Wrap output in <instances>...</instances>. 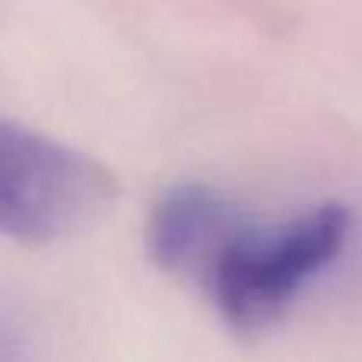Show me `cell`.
I'll return each instance as SVG.
<instances>
[{"mask_svg": "<svg viewBox=\"0 0 362 362\" xmlns=\"http://www.w3.org/2000/svg\"><path fill=\"white\" fill-rule=\"evenodd\" d=\"M353 210L321 200L280 223H248L226 242L204 274L206 299L229 331H267L302 289L318 280L346 251Z\"/></svg>", "mask_w": 362, "mask_h": 362, "instance_id": "1", "label": "cell"}, {"mask_svg": "<svg viewBox=\"0 0 362 362\" xmlns=\"http://www.w3.org/2000/svg\"><path fill=\"white\" fill-rule=\"evenodd\" d=\"M118 200V175L57 137L0 118V235L25 245L70 238Z\"/></svg>", "mask_w": 362, "mask_h": 362, "instance_id": "2", "label": "cell"}, {"mask_svg": "<svg viewBox=\"0 0 362 362\" xmlns=\"http://www.w3.org/2000/svg\"><path fill=\"white\" fill-rule=\"evenodd\" d=\"M248 213L223 187L178 181L156 197L146 219V251L163 274L200 283L213 257L248 223Z\"/></svg>", "mask_w": 362, "mask_h": 362, "instance_id": "3", "label": "cell"}]
</instances>
